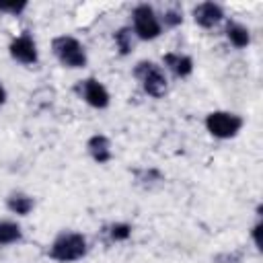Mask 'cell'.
<instances>
[{
    "instance_id": "6da1fadb",
    "label": "cell",
    "mask_w": 263,
    "mask_h": 263,
    "mask_svg": "<svg viewBox=\"0 0 263 263\" xmlns=\"http://www.w3.org/2000/svg\"><path fill=\"white\" fill-rule=\"evenodd\" d=\"M86 253H88V242H86V236L80 232L64 230L49 245V257L58 263L80 261L82 257H86Z\"/></svg>"
},
{
    "instance_id": "7a4b0ae2",
    "label": "cell",
    "mask_w": 263,
    "mask_h": 263,
    "mask_svg": "<svg viewBox=\"0 0 263 263\" xmlns=\"http://www.w3.org/2000/svg\"><path fill=\"white\" fill-rule=\"evenodd\" d=\"M134 78L140 82L142 90L152 97V99H160L166 95L168 90V80H166V74L162 70V66L150 62V60H140L134 70H132Z\"/></svg>"
},
{
    "instance_id": "3957f363",
    "label": "cell",
    "mask_w": 263,
    "mask_h": 263,
    "mask_svg": "<svg viewBox=\"0 0 263 263\" xmlns=\"http://www.w3.org/2000/svg\"><path fill=\"white\" fill-rule=\"evenodd\" d=\"M51 53L55 55V60L70 70H80L86 66V49L84 45L72 37V35H60L53 37L51 41Z\"/></svg>"
},
{
    "instance_id": "277c9868",
    "label": "cell",
    "mask_w": 263,
    "mask_h": 263,
    "mask_svg": "<svg viewBox=\"0 0 263 263\" xmlns=\"http://www.w3.org/2000/svg\"><path fill=\"white\" fill-rule=\"evenodd\" d=\"M132 31L142 41H154L162 33V25L158 14L148 4H138L132 10Z\"/></svg>"
},
{
    "instance_id": "5b68a950",
    "label": "cell",
    "mask_w": 263,
    "mask_h": 263,
    "mask_svg": "<svg viewBox=\"0 0 263 263\" xmlns=\"http://www.w3.org/2000/svg\"><path fill=\"white\" fill-rule=\"evenodd\" d=\"M205 129L210 132V136L218 138V140H230L234 136H238V132L245 125V119L238 113H230V111H212L205 115Z\"/></svg>"
},
{
    "instance_id": "8992f818",
    "label": "cell",
    "mask_w": 263,
    "mask_h": 263,
    "mask_svg": "<svg viewBox=\"0 0 263 263\" xmlns=\"http://www.w3.org/2000/svg\"><path fill=\"white\" fill-rule=\"evenodd\" d=\"M74 92L80 101H84L92 109H107L111 103V95H109L107 86L99 78H92V76L78 80L74 84Z\"/></svg>"
},
{
    "instance_id": "52a82bcc",
    "label": "cell",
    "mask_w": 263,
    "mask_h": 263,
    "mask_svg": "<svg viewBox=\"0 0 263 263\" xmlns=\"http://www.w3.org/2000/svg\"><path fill=\"white\" fill-rule=\"evenodd\" d=\"M8 53L14 62L25 64V66H35L39 62V51H37V43L33 39V35L29 31L21 33L18 37H14L8 45Z\"/></svg>"
},
{
    "instance_id": "ba28073f",
    "label": "cell",
    "mask_w": 263,
    "mask_h": 263,
    "mask_svg": "<svg viewBox=\"0 0 263 263\" xmlns=\"http://www.w3.org/2000/svg\"><path fill=\"white\" fill-rule=\"evenodd\" d=\"M193 21L203 29H212L224 21V8L218 2H199L193 6Z\"/></svg>"
},
{
    "instance_id": "9c48e42d",
    "label": "cell",
    "mask_w": 263,
    "mask_h": 263,
    "mask_svg": "<svg viewBox=\"0 0 263 263\" xmlns=\"http://www.w3.org/2000/svg\"><path fill=\"white\" fill-rule=\"evenodd\" d=\"M162 64L164 68L177 76V78H187L191 72H193V58L187 55V53H179V51H168L162 55Z\"/></svg>"
},
{
    "instance_id": "30bf717a",
    "label": "cell",
    "mask_w": 263,
    "mask_h": 263,
    "mask_svg": "<svg viewBox=\"0 0 263 263\" xmlns=\"http://www.w3.org/2000/svg\"><path fill=\"white\" fill-rule=\"evenodd\" d=\"M86 150L90 154V158L97 164H107L113 158V148H111V140L105 134H95L88 138L86 142Z\"/></svg>"
},
{
    "instance_id": "8fae6325",
    "label": "cell",
    "mask_w": 263,
    "mask_h": 263,
    "mask_svg": "<svg viewBox=\"0 0 263 263\" xmlns=\"http://www.w3.org/2000/svg\"><path fill=\"white\" fill-rule=\"evenodd\" d=\"M6 208H8V212H12L16 216H29L35 208V199L23 191H14L6 197Z\"/></svg>"
},
{
    "instance_id": "7c38bea8",
    "label": "cell",
    "mask_w": 263,
    "mask_h": 263,
    "mask_svg": "<svg viewBox=\"0 0 263 263\" xmlns=\"http://www.w3.org/2000/svg\"><path fill=\"white\" fill-rule=\"evenodd\" d=\"M224 33H226V39H228L236 49H242V47H247V45L251 43V31H249L245 25L236 23V21H230V23L226 25Z\"/></svg>"
},
{
    "instance_id": "4fadbf2b",
    "label": "cell",
    "mask_w": 263,
    "mask_h": 263,
    "mask_svg": "<svg viewBox=\"0 0 263 263\" xmlns=\"http://www.w3.org/2000/svg\"><path fill=\"white\" fill-rule=\"evenodd\" d=\"M23 240V228L12 220H0V247L16 245Z\"/></svg>"
},
{
    "instance_id": "5bb4252c",
    "label": "cell",
    "mask_w": 263,
    "mask_h": 263,
    "mask_svg": "<svg viewBox=\"0 0 263 263\" xmlns=\"http://www.w3.org/2000/svg\"><path fill=\"white\" fill-rule=\"evenodd\" d=\"M134 31L132 27H119L115 33H113V41H115V47L119 51V55H129L132 49H134Z\"/></svg>"
},
{
    "instance_id": "9a60e30c",
    "label": "cell",
    "mask_w": 263,
    "mask_h": 263,
    "mask_svg": "<svg viewBox=\"0 0 263 263\" xmlns=\"http://www.w3.org/2000/svg\"><path fill=\"white\" fill-rule=\"evenodd\" d=\"M103 234L107 236L109 242H123L132 236V224L127 222H111L109 226L103 228Z\"/></svg>"
},
{
    "instance_id": "2e32d148",
    "label": "cell",
    "mask_w": 263,
    "mask_h": 263,
    "mask_svg": "<svg viewBox=\"0 0 263 263\" xmlns=\"http://www.w3.org/2000/svg\"><path fill=\"white\" fill-rule=\"evenodd\" d=\"M158 18H160V25H164V27H168V29H175V27H179V25L183 23V12H181L179 8H168V10H164V14L158 16Z\"/></svg>"
},
{
    "instance_id": "e0dca14e",
    "label": "cell",
    "mask_w": 263,
    "mask_h": 263,
    "mask_svg": "<svg viewBox=\"0 0 263 263\" xmlns=\"http://www.w3.org/2000/svg\"><path fill=\"white\" fill-rule=\"evenodd\" d=\"M29 4L25 0H18V2H0V12H6V14H12V16H18Z\"/></svg>"
},
{
    "instance_id": "ac0fdd59",
    "label": "cell",
    "mask_w": 263,
    "mask_h": 263,
    "mask_svg": "<svg viewBox=\"0 0 263 263\" xmlns=\"http://www.w3.org/2000/svg\"><path fill=\"white\" fill-rule=\"evenodd\" d=\"M216 263H242V251L220 253V255L216 257Z\"/></svg>"
},
{
    "instance_id": "d6986e66",
    "label": "cell",
    "mask_w": 263,
    "mask_h": 263,
    "mask_svg": "<svg viewBox=\"0 0 263 263\" xmlns=\"http://www.w3.org/2000/svg\"><path fill=\"white\" fill-rule=\"evenodd\" d=\"M259 232H261V220H257V224L251 228V234H253V242L257 249H261V240H259Z\"/></svg>"
},
{
    "instance_id": "ffe728a7",
    "label": "cell",
    "mask_w": 263,
    "mask_h": 263,
    "mask_svg": "<svg viewBox=\"0 0 263 263\" xmlns=\"http://www.w3.org/2000/svg\"><path fill=\"white\" fill-rule=\"evenodd\" d=\"M4 101H6V90H4V86L0 84V107L4 105Z\"/></svg>"
}]
</instances>
